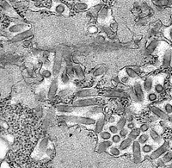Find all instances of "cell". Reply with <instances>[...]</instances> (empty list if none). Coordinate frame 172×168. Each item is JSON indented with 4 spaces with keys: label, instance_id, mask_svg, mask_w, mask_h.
<instances>
[{
    "label": "cell",
    "instance_id": "obj_47",
    "mask_svg": "<svg viewBox=\"0 0 172 168\" xmlns=\"http://www.w3.org/2000/svg\"><path fill=\"white\" fill-rule=\"evenodd\" d=\"M158 99V94L156 92H149L147 95V100L149 102H155Z\"/></svg>",
    "mask_w": 172,
    "mask_h": 168
},
{
    "label": "cell",
    "instance_id": "obj_35",
    "mask_svg": "<svg viewBox=\"0 0 172 168\" xmlns=\"http://www.w3.org/2000/svg\"><path fill=\"white\" fill-rule=\"evenodd\" d=\"M149 139H150V135L145 133V134L139 135V137L138 138V141L140 145H145L149 141Z\"/></svg>",
    "mask_w": 172,
    "mask_h": 168
},
{
    "label": "cell",
    "instance_id": "obj_25",
    "mask_svg": "<svg viewBox=\"0 0 172 168\" xmlns=\"http://www.w3.org/2000/svg\"><path fill=\"white\" fill-rule=\"evenodd\" d=\"M107 71V66H103V65H101L99 66L98 67H97L94 72H92V76L93 77H99V76H102L103 74L105 73V72Z\"/></svg>",
    "mask_w": 172,
    "mask_h": 168
},
{
    "label": "cell",
    "instance_id": "obj_27",
    "mask_svg": "<svg viewBox=\"0 0 172 168\" xmlns=\"http://www.w3.org/2000/svg\"><path fill=\"white\" fill-rule=\"evenodd\" d=\"M123 72V71H122ZM119 79L120 81L121 84H124V85H131L132 84V79H130L125 72L124 74H121V72L119 73Z\"/></svg>",
    "mask_w": 172,
    "mask_h": 168
},
{
    "label": "cell",
    "instance_id": "obj_12",
    "mask_svg": "<svg viewBox=\"0 0 172 168\" xmlns=\"http://www.w3.org/2000/svg\"><path fill=\"white\" fill-rule=\"evenodd\" d=\"M58 87V79L54 78L51 82V85H50V87H49L48 92V98L49 100H53L54 98V97L56 96Z\"/></svg>",
    "mask_w": 172,
    "mask_h": 168
},
{
    "label": "cell",
    "instance_id": "obj_51",
    "mask_svg": "<svg viewBox=\"0 0 172 168\" xmlns=\"http://www.w3.org/2000/svg\"><path fill=\"white\" fill-rule=\"evenodd\" d=\"M121 139H122V138H121L119 135H114L112 136V138H111L112 142L115 143V144H119V143H120V142H121Z\"/></svg>",
    "mask_w": 172,
    "mask_h": 168
},
{
    "label": "cell",
    "instance_id": "obj_19",
    "mask_svg": "<svg viewBox=\"0 0 172 168\" xmlns=\"http://www.w3.org/2000/svg\"><path fill=\"white\" fill-rule=\"evenodd\" d=\"M112 144H113V142L110 141H103L97 145V151L99 152V153L105 152L107 149H109V148H110L112 147Z\"/></svg>",
    "mask_w": 172,
    "mask_h": 168
},
{
    "label": "cell",
    "instance_id": "obj_30",
    "mask_svg": "<svg viewBox=\"0 0 172 168\" xmlns=\"http://www.w3.org/2000/svg\"><path fill=\"white\" fill-rule=\"evenodd\" d=\"M140 134H141V131H140L139 128H135L132 129L131 132H129L128 137H130V138H132L133 141H135V139H137V138L139 137Z\"/></svg>",
    "mask_w": 172,
    "mask_h": 168
},
{
    "label": "cell",
    "instance_id": "obj_11",
    "mask_svg": "<svg viewBox=\"0 0 172 168\" xmlns=\"http://www.w3.org/2000/svg\"><path fill=\"white\" fill-rule=\"evenodd\" d=\"M34 35V31L33 29H29L27 31H24V32H22V33H19L16 36H14L12 38H11V42H22V41H24V40H27L30 37H32Z\"/></svg>",
    "mask_w": 172,
    "mask_h": 168
},
{
    "label": "cell",
    "instance_id": "obj_2",
    "mask_svg": "<svg viewBox=\"0 0 172 168\" xmlns=\"http://www.w3.org/2000/svg\"><path fill=\"white\" fill-rule=\"evenodd\" d=\"M100 101L97 98H83V99H78L72 103V105L77 108H88L92 106H97L99 105Z\"/></svg>",
    "mask_w": 172,
    "mask_h": 168
},
{
    "label": "cell",
    "instance_id": "obj_37",
    "mask_svg": "<svg viewBox=\"0 0 172 168\" xmlns=\"http://www.w3.org/2000/svg\"><path fill=\"white\" fill-rule=\"evenodd\" d=\"M126 117H120L118 121H117V122H116V126L118 127V128L120 130V129H122V128H124L125 127H126Z\"/></svg>",
    "mask_w": 172,
    "mask_h": 168
},
{
    "label": "cell",
    "instance_id": "obj_40",
    "mask_svg": "<svg viewBox=\"0 0 172 168\" xmlns=\"http://www.w3.org/2000/svg\"><path fill=\"white\" fill-rule=\"evenodd\" d=\"M102 7H103V6H102L101 4H98V5L94 6V7L90 10V14H91V16H97L98 14H99V12H100L101 10L103 9Z\"/></svg>",
    "mask_w": 172,
    "mask_h": 168
},
{
    "label": "cell",
    "instance_id": "obj_52",
    "mask_svg": "<svg viewBox=\"0 0 172 168\" xmlns=\"http://www.w3.org/2000/svg\"><path fill=\"white\" fill-rule=\"evenodd\" d=\"M88 32L91 35H95L98 32V29L96 26H90L88 28Z\"/></svg>",
    "mask_w": 172,
    "mask_h": 168
},
{
    "label": "cell",
    "instance_id": "obj_15",
    "mask_svg": "<svg viewBox=\"0 0 172 168\" xmlns=\"http://www.w3.org/2000/svg\"><path fill=\"white\" fill-rule=\"evenodd\" d=\"M149 135H150V138L153 141V142L158 144L159 146H161V145H163L165 143V141L163 140V138L161 137V135L157 132L156 129H154V128L150 129Z\"/></svg>",
    "mask_w": 172,
    "mask_h": 168
},
{
    "label": "cell",
    "instance_id": "obj_9",
    "mask_svg": "<svg viewBox=\"0 0 172 168\" xmlns=\"http://www.w3.org/2000/svg\"><path fill=\"white\" fill-rule=\"evenodd\" d=\"M133 92L135 93V96L137 97L139 103H141L145 99V93H144V88L139 80H136L135 83L133 85Z\"/></svg>",
    "mask_w": 172,
    "mask_h": 168
},
{
    "label": "cell",
    "instance_id": "obj_21",
    "mask_svg": "<svg viewBox=\"0 0 172 168\" xmlns=\"http://www.w3.org/2000/svg\"><path fill=\"white\" fill-rule=\"evenodd\" d=\"M73 68H74V72H75V77L79 80H83L84 79V71L83 67L81 66V65L76 64L73 66Z\"/></svg>",
    "mask_w": 172,
    "mask_h": 168
},
{
    "label": "cell",
    "instance_id": "obj_53",
    "mask_svg": "<svg viewBox=\"0 0 172 168\" xmlns=\"http://www.w3.org/2000/svg\"><path fill=\"white\" fill-rule=\"evenodd\" d=\"M97 42H100V43H103L106 42V38L103 36H98L97 37Z\"/></svg>",
    "mask_w": 172,
    "mask_h": 168
},
{
    "label": "cell",
    "instance_id": "obj_26",
    "mask_svg": "<svg viewBox=\"0 0 172 168\" xmlns=\"http://www.w3.org/2000/svg\"><path fill=\"white\" fill-rule=\"evenodd\" d=\"M164 80H157L156 81V84H154V92L157 93V94H160L164 92L165 90V86H164Z\"/></svg>",
    "mask_w": 172,
    "mask_h": 168
},
{
    "label": "cell",
    "instance_id": "obj_56",
    "mask_svg": "<svg viewBox=\"0 0 172 168\" xmlns=\"http://www.w3.org/2000/svg\"><path fill=\"white\" fill-rule=\"evenodd\" d=\"M127 125V128L128 129H133V128H135V123L133 122H130L128 124H126Z\"/></svg>",
    "mask_w": 172,
    "mask_h": 168
},
{
    "label": "cell",
    "instance_id": "obj_32",
    "mask_svg": "<svg viewBox=\"0 0 172 168\" xmlns=\"http://www.w3.org/2000/svg\"><path fill=\"white\" fill-rule=\"evenodd\" d=\"M112 138L111 133L109 131H103L99 134V140L100 141H109Z\"/></svg>",
    "mask_w": 172,
    "mask_h": 168
},
{
    "label": "cell",
    "instance_id": "obj_44",
    "mask_svg": "<svg viewBox=\"0 0 172 168\" xmlns=\"http://www.w3.org/2000/svg\"><path fill=\"white\" fill-rule=\"evenodd\" d=\"M41 75L46 79H49L52 77L53 75V72H51L49 69H47V68H44L41 71Z\"/></svg>",
    "mask_w": 172,
    "mask_h": 168
},
{
    "label": "cell",
    "instance_id": "obj_5",
    "mask_svg": "<svg viewBox=\"0 0 172 168\" xmlns=\"http://www.w3.org/2000/svg\"><path fill=\"white\" fill-rule=\"evenodd\" d=\"M62 70V53L61 50H58L55 58H54V62L53 66V75L54 78H58V76L60 74Z\"/></svg>",
    "mask_w": 172,
    "mask_h": 168
},
{
    "label": "cell",
    "instance_id": "obj_1",
    "mask_svg": "<svg viewBox=\"0 0 172 168\" xmlns=\"http://www.w3.org/2000/svg\"><path fill=\"white\" fill-rule=\"evenodd\" d=\"M57 119L59 122H71L76 124H80L86 127H92L96 125L97 120L90 116H78V115H58Z\"/></svg>",
    "mask_w": 172,
    "mask_h": 168
},
{
    "label": "cell",
    "instance_id": "obj_24",
    "mask_svg": "<svg viewBox=\"0 0 172 168\" xmlns=\"http://www.w3.org/2000/svg\"><path fill=\"white\" fill-rule=\"evenodd\" d=\"M160 43H161V42H159V41H157V40H154V41H152L150 44H149V46L147 47V48H146V50H147V53L148 54H153L154 52H155V50L158 48V46L160 45Z\"/></svg>",
    "mask_w": 172,
    "mask_h": 168
},
{
    "label": "cell",
    "instance_id": "obj_29",
    "mask_svg": "<svg viewBox=\"0 0 172 168\" xmlns=\"http://www.w3.org/2000/svg\"><path fill=\"white\" fill-rule=\"evenodd\" d=\"M162 109V108H161ZM164 111L168 115H172V101H167L163 105V109Z\"/></svg>",
    "mask_w": 172,
    "mask_h": 168
},
{
    "label": "cell",
    "instance_id": "obj_59",
    "mask_svg": "<svg viewBox=\"0 0 172 168\" xmlns=\"http://www.w3.org/2000/svg\"><path fill=\"white\" fill-rule=\"evenodd\" d=\"M52 154H53V150H52V148H48V149H47V151H46V154H47L48 156L51 157V156H52Z\"/></svg>",
    "mask_w": 172,
    "mask_h": 168
},
{
    "label": "cell",
    "instance_id": "obj_42",
    "mask_svg": "<svg viewBox=\"0 0 172 168\" xmlns=\"http://www.w3.org/2000/svg\"><path fill=\"white\" fill-rule=\"evenodd\" d=\"M65 72L68 74V76L71 78V79H72L75 77V72H74V68L72 66H67L65 67Z\"/></svg>",
    "mask_w": 172,
    "mask_h": 168
},
{
    "label": "cell",
    "instance_id": "obj_31",
    "mask_svg": "<svg viewBox=\"0 0 172 168\" xmlns=\"http://www.w3.org/2000/svg\"><path fill=\"white\" fill-rule=\"evenodd\" d=\"M103 112V107H100V106H92V107H90L88 113H90L91 115H98V114H102Z\"/></svg>",
    "mask_w": 172,
    "mask_h": 168
},
{
    "label": "cell",
    "instance_id": "obj_54",
    "mask_svg": "<svg viewBox=\"0 0 172 168\" xmlns=\"http://www.w3.org/2000/svg\"><path fill=\"white\" fill-rule=\"evenodd\" d=\"M158 166L160 167H165V162L163 160V159H158Z\"/></svg>",
    "mask_w": 172,
    "mask_h": 168
},
{
    "label": "cell",
    "instance_id": "obj_6",
    "mask_svg": "<svg viewBox=\"0 0 172 168\" xmlns=\"http://www.w3.org/2000/svg\"><path fill=\"white\" fill-rule=\"evenodd\" d=\"M172 62V48L170 45H166L165 49L163 52L162 58V66L163 67H169L171 66Z\"/></svg>",
    "mask_w": 172,
    "mask_h": 168
},
{
    "label": "cell",
    "instance_id": "obj_8",
    "mask_svg": "<svg viewBox=\"0 0 172 168\" xmlns=\"http://www.w3.org/2000/svg\"><path fill=\"white\" fill-rule=\"evenodd\" d=\"M169 148H170V143L169 142H165L163 145L159 146L156 150H154L152 153L151 158L152 160H157V159L160 158L162 155H164L165 154H166L169 151Z\"/></svg>",
    "mask_w": 172,
    "mask_h": 168
},
{
    "label": "cell",
    "instance_id": "obj_18",
    "mask_svg": "<svg viewBox=\"0 0 172 168\" xmlns=\"http://www.w3.org/2000/svg\"><path fill=\"white\" fill-rule=\"evenodd\" d=\"M104 126H105V117L103 115H101L97 120V122H96V125H95V128H94L95 132L100 134L101 132L103 131Z\"/></svg>",
    "mask_w": 172,
    "mask_h": 168
},
{
    "label": "cell",
    "instance_id": "obj_63",
    "mask_svg": "<svg viewBox=\"0 0 172 168\" xmlns=\"http://www.w3.org/2000/svg\"><path fill=\"white\" fill-rule=\"evenodd\" d=\"M55 1H58V0H55Z\"/></svg>",
    "mask_w": 172,
    "mask_h": 168
},
{
    "label": "cell",
    "instance_id": "obj_38",
    "mask_svg": "<svg viewBox=\"0 0 172 168\" xmlns=\"http://www.w3.org/2000/svg\"><path fill=\"white\" fill-rule=\"evenodd\" d=\"M53 111H54V110H50V111L48 112V115H47V117H46L45 122H44V127H45V128H47V126L49 125L50 121H53V117H54V112Z\"/></svg>",
    "mask_w": 172,
    "mask_h": 168
},
{
    "label": "cell",
    "instance_id": "obj_57",
    "mask_svg": "<svg viewBox=\"0 0 172 168\" xmlns=\"http://www.w3.org/2000/svg\"><path fill=\"white\" fill-rule=\"evenodd\" d=\"M126 120H127L129 122H133V115H132V114H130V113L126 114Z\"/></svg>",
    "mask_w": 172,
    "mask_h": 168
},
{
    "label": "cell",
    "instance_id": "obj_39",
    "mask_svg": "<svg viewBox=\"0 0 172 168\" xmlns=\"http://www.w3.org/2000/svg\"><path fill=\"white\" fill-rule=\"evenodd\" d=\"M141 149H142V153H143V154H151V153L152 152L153 147H152L151 144H147V143H146V144H145V145L142 146Z\"/></svg>",
    "mask_w": 172,
    "mask_h": 168
},
{
    "label": "cell",
    "instance_id": "obj_49",
    "mask_svg": "<svg viewBox=\"0 0 172 168\" xmlns=\"http://www.w3.org/2000/svg\"><path fill=\"white\" fill-rule=\"evenodd\" d=\"M139 129H140L141 133H144V134H145V133L148 132V131H150V126H149V124H147V123H143V124L140 125Z\"/></svg>",
    "mask_w": 172,
    "mask_h": 168
},
{
    "label": "cell",
    "instance_id": "obj_17",
    "mask_svg": "<svg viewBox=\"0 0 172 168\" xmlns=\"http://www.w3.org/2000/svg\"><path fill=\"white\" fill-rule=\"evenodd\" d=\"M109 8L108 7H103L101 11L99 12L98 16H97V20H98V23H104L107 19H108V16H109Z\"/></svg>",
    "mask_w": 172,
    "mask_h": 168
},
{
    "label": "cell",
    "instance_id": "obj_41",
    "mask_svg": "<svg viewBox=\"0 0 172 168\" xmlns=\"http://www.w3.org/2000/svg\"><path fill=\"white\" fill-rule=\"evenodd\" d=\"M75 9L78 11H84L88 10V4L84 3H78L75 4Z\"/></svg>",
    "mask_w": 172,
    "mask_h": 168
},
{
    "label": "cell",
    "instance_id": "obj_43",
    "mask_svg": "<svg viewBox=\"0 0 172 168\" xmlns=\"http://www.w3.org/2000/svg\"><path fill=\"white\" fill-rule=\"evenodd\" d=\"M163 160L166 163H171L172 161V151H168L166 154L163 155Z\"/></svg>",
    "mask_w": 172,
    "mask_h": 168
},
{
    "label": "cell",
    "instance_id": "obj_48",
    "mask_svg": "<svg viewBox=\"0 0 172 168\" xmlns=\"http://www.w3.org/2000/svg\"><path fill=\"white\" fill-rule=\"evenodd\" d=\"M108 128H109V131L111 134H113V135H117V133H119V131H120V129L118 128V127L116 125H114V124L109 125Z\"/></svg>",
    "mask_w": 172,
    "mask_h": 168
},
{
    "label": "cell",
    "instance_id": "obj_7",
    "mask_svg": "<svg viewBox=\"0 0 172 168\" xmlns=\"http://www.w3.org/2000/svg\"><path fill=\"white\" fill-rule=\"evenodd\" d=\"M133 160L135 163H140L142 161V149L141 145L139 143L138 141H133Z\"/></svg>",
    "mask_w": 172,
    "mask_h": 168
},
{
    "label": "cell",
    "instance_id": "obj_45",
    "mask_svg": "<svg viewBox=\"0 0 172 168\" xmlns=\"http://www.w3.org/2000/svg\"><path fill=\"white\" fill-rule=\"evenodd\" d=\"M120 148H116V147H111L110 148H109V153H110V154L111 155H113V156H119L120 154Z\"/></svg>",
    "mask_w": 172,
    "mask_h": 168
},
{
    "label": "cell",
    "instance_id": "obj_50",
    "mask_svg": "<svg viewBox=\"0 0 172 168\" xmlns=\"http://www.w3.org/2000/svg\"><path fill=\"white\" fill-rule=\"evenodd\" d=\"M165 37L168 39V40H170L171 42H172V27L171 28H169V29H167L165 31Z\"/></svg>",
    "mask_w": 172,
    "mask_h": 168
},
{
    "label": "cell",
    "instance_id": "obj_20",
    "mask_svg": "<svg viewBox=\"0 0 172 168\" xmlns=\"http://www.w3.org/2000/svg\"><path fill=\"white\" fill-rule=\"evenodd\" d=\"M76 109L77 107L73 106V105H58L56 108V111L60 113H64V114H66V113H73V112L76 111Z\"/></svg>",
    "mask_w": 172,
    "mask_h": 168
},
{
    "label": "cell",
    "instance_id": "obj_23",
    "mask_svg": "<svg viewBox=\"0 0 172 168\" xmlns=\"http://www.w3.org/2000/svg\"><path fill=\"white\" fill-rule=\"evenodd\" d=\"M48 138H44L41 141L39 146H38V151L40 154H42L44 153H46L47 149L48 148Z\"/></svg>",
    "mask_w": 172,
    "mask_h": 168
},
{
    "label": "cell",
    "instance_id": "obj_33",
    "mask_svg": "<svg viewBox=\"0 0 172 168\" xmlns=\"http://www.w3.org/2000/svg\"><path fill=\"white\" fill-rule=\"evenodd\" d=\"M152 3L157 7H166V6H170V0H153Z\"/></svg>",
    "mask_w": 172,
    "mask_h": 168
},
{
    "label": "cell",
    "instance_id": "obj_28",
    "mask_svg": "<svg viewBox=\"0 0 172 168\" xmlns=\"http://www.w3.org/2000/svg\"><path fill=\"white\" fill-rule=\"evenodd\" d=\"M55 12L58 14H60V15H65V12L66 11H69L68 8L66 5L63 4V3H58L55 6V9H54Z\"/></svg>",
    "mask_w": 172,
    "mask_h": 168
},
{
    "label": "cell",
    "instance_id": "obj_16",
    "mask_svg": "<svg viewBox=\"0 0 172 168\" xmlns=\"http://www.w3.org/2000/svg\"><path fill=\"white\" fill-rule=\"evenodd\" d=\"M154 79L155 78L152 77V76H150V77H147L144 82H143V88L145 92H150L153 87H154Z\"/></svg>",
    "mask_w": 172,
    "mask_h": 168
},
{
    "label": "cell",
    "instance_id": "obj_55",
    "mask_svg": "<svg viewBox=\"0 0 172 168\" xmlns=\"http://www.w3.org/2000/svg\"><path fill=\"white\" fill-rule=\"evenodd\" d=\"M69 92H70V89H64V90H62V91L59 92V95H60L61 97H63L64 95H67Z\"/></svg>",
    "mask_w": 172,
    "mask_h": 168
},
{
    "label": "cell",
    "instance_id": "obj_34",
    "mask_svg": "<svg viewBox=\"0 0 172 168\" xmlns=\"http://www.w3.org/2000/svg\"><path fill=\"white\" fill-rule=\"evenodd\" d=\"M60 81L64 84V85H67L69 84V82L71 81V78L68 76V74L65 72V70L63 71L60 73Z\"/></svg>",
    "mask_w": 172,
    "mask_h": 168
},
{
    "label": "cell",
    "instance_id": "obj_22",
    "mask_svg": "<svg viewBox=\"0 0 172 168\" xmlns=\"http://www.w3.org/2000/svg\"><path fill=\"white\" fill-rule=\"evenodd\" d=\"M133 140L130 137H127L126 139H124L123 141H121V142L120 143L119 145V148L120 151H125L126 150L127 148H130L131 145H133Z\"/></svg>",
    "mask_w": 172,
    "mask_h": 168
},
{
    "label": "cell",
    "instance_id": "obj_36",
    "mask_svg": "<svg viewBox=\"0 0 172 168\" xmlns=\"http://www.w3.org/2000/svg\"><path fill=\"white\" fill-rule=\"evenodd\" d=\"M103 32H104L106 35H108V36H109V38H112V39L115 38V33H114V31L110 29V27H108V26L104 25V26H103Z\"/></svg>",
    "mask_w": 172,
    "mask_h": 168
},
{
    "label": "cell",
    "instance_id": "obj_61",
    "mask_svg": "<svg viewBox=\"0 0 172 168\" xmlns=\"http://www.w3.org/2000/svg\"><path fill=\"white\" fill-rule=\"evenodd\" d=\"M158 119V117L157 116V115H153V116H151V120L152 121V122H156L157 120Z\"/></svg>",
    "mask_w": 172,
    "mask_h": 168
},
{
    "label": "cell",
    "instance_id": "obj_58",
    "mask_svg": "<svg viewBox=\"0 0 172 168\" xmlns=\"http://www.w3.org/2000/svg\"><path fill=\"white\" fill-rule=\"evenodd\" d=\"M110 29H111L114 32H115V31L117 30V24H116L115 23H112L110 24Z\"/></svg>",
    "mask_w": 172,
    "mask_h": 168
},
{
    "label": "cell",
    "instance_id": "obj_46",
    "mask_svg": "<svg viewBox=\"0 0 172 168\" xmlns=\"http://www.w3.org/2000/svg\"><path fill=\"white\" fill-rule=\"evenodd\" d=\"M119 135L122 138V139H126V137L127 135H129V129L127 128H124L122 129H120L119 131Z\"/></svg>",
    "mask_w": 172,
    "mask_h": 168
},
{
    "label": "cell",
    "instance_id": "obj_4",
    "mask_svg": "<svg viewBox=\"0 0 172 168\" xmlns=\"http://www.w3.org/2000/svg\"><path fill=\"white\" fill-rule=\"evenodd\" d=\"M100 95V92L97 89L95 88H87V89H83L76 92V97L78 99H83V98H89L90 97L97 96Z\"/></svg>",
    "mask_w": 172,
    "mask_h": 168
},
{
    "label": "cell",
    "instance_id": "obj_60",
    "mask_svg": "<svg viewBox=\"0 0 172 168\" xmlns=\"http://www.w3.org/2000/svg\"><path fill=\"white\" fill-rule=\"evenodd\" d=\"M115 120H116V118H115V115H111V116L109 117V122L113 123V122H115Z\"/></svg>",
    "mask_w": 172,
    "mask_h": 168
},
{
    "label": "cell",
    "instance_id": "obj_14",
    "mask_svg": "<svg viewBox=\"0 0 172 168\" xmlns=\"http://www.w3.org/2000/svg\"><path fill=\"white\" fill-rule=\"evenodd\" d=\"M150 110L152 111V112L155 115H157L158 118H160V119H162V120H164V121H168V120L170 119L169 115H168L161 108H159V107H158V106L152 105V106H150Z\"/></svg>",
    "mask_w": 172,
    "mask_h": 168
},
{
    "label": "cell",
    "instance_id": "obj_62",
    "mask_svg": "<svg viewBox=\"0 0 172 168\" xmlns=\"http://www.w3.org/2000/svg\"><path fill=\"white\" fill-rule=\"evenodd\" d=\"M30 1H33V2H35V3L39 2V0H30Z\"/></svg>",
    "mask_w": 172,
    "mask_h": 168
},
{
    "label": "cell",
    "instance_id": "obj_3",
    "mask_svg": "<svg viewBox=\"0 0 172 168\" xmlns=\"http://www.w3.org/2000/svg\"><path fill=\"white\" fill-rule=\"evenodd\" d=\"M100 95L106 98H126L130 97V91H123V90H107L103 92H100Z\"/></svg>",
    "mask_w": 172,
    "mask_h": 168
},
{
    "label": "cell",
    "instance_id": "obj_10",
    "mask_svg": "<svg viewBox=\"0 0 172 168\" xmlns=\"http://www.w3.org/2000/svg\"><path fill=\"white\" fill-rule=\"evenodd\" d=\"M123 72L133 80H138L139 79L140 76L139 73L141 72V69L139 67H132V66H126L124 68Z\"/></svg>",
    "mask_w": 172,
    "mask_h": 168
},
{
    "label": "cell",
    "instance_id": "obj_13",
    "mask_svg": "<svg viewBox=\"0 0 172 168\" xmlns=\"http://www.w3.org/2000/svg\"><path fill=\"white\" fill-rule=\"evenodd\" d=\"M29 25L27 23H17V24H14L10 26L9 28V31L10 33L19 34V33L29 30Z\"/></svg>",
    "mask_w": 172,
    "mask_h": 168
}]
</instances>
